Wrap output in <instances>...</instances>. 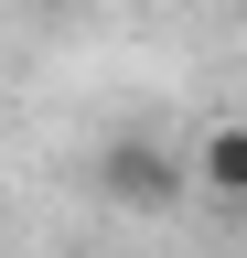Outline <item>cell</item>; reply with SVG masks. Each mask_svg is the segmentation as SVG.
I'll list each match as a JSON object with an SVG mask.
<instances>
[{
    "label": "cell",
    "instance_id": "cell-1",
    "mask_svg": "<svg viewBox=\"0 0 247 258\" xmlns=\"http://www.w3.org/2000/svg\"><path fill=\"white\" fill-rule=\"evenodd\" d=\"M183 183H194V172H183L161 140H108V151H97V194H108V205H129V215H172Z\"/></svg>",
    "mask_w": 247,
    "mask_h": 258
},
{
    "label": "cell",
    "instance_id": "cell-2",
    "mask_svg": "<svg viewBox=\"0 0 247 258\" xmlns=\"http://www.w3.org/2000/svg\"><path fill=\"white\" fill-rule=\"evenodd\" d=\"M215 205H247V118H215L204 140H194V161H183Z\"/></svg>",
    "mask_w": 247,
    "mask_h": 258
},
{
    "label": "cell",
    "instance_id": "cell-3",
    "mask_svg": "<svg viewBox=\"0 0 247 258\" xmlns=\"http://www.w3.org/2000/svg\"><path fill=\"white\" fill-rule=\"evenodd\" d=\"M215 11H247V0H215Z\"/></svg>",
    "mask_w": 247,
    "mask_h": 258
}]
</instances>
